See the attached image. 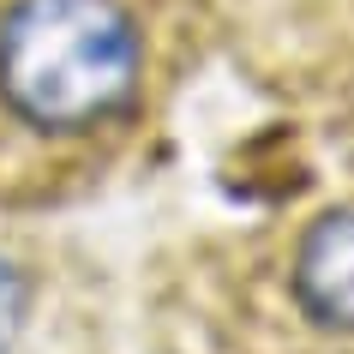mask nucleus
<instances>
[{"mask_svg": "<svg viewBox=\"0 0 354 354\" xmlns=\"http://www.w3.org/2000/svg\"><path fill=\"white\" fill-rule=\"evenodd\" d=\"M132 0H0V114L42 145L120 127L145 96Z\"/></svg>", "mask_w": 354, "mask_h": 354, "instance_id": "1", "label": "nucleus"}, {"mask_svg": "<svg viewBox=\"0 0 354 354\" xmlns=\"http://www.w3.org/2000/svg\"><path fill=\"white\" fill-rule=\"evenodd\" d=\"M288 306L330 342H354V205H330L288 252Z\"/></svg>", "mask_w": 354, "mask_h": 354, "instance_id": "2", "label": "nucleus"}]
</instances>
